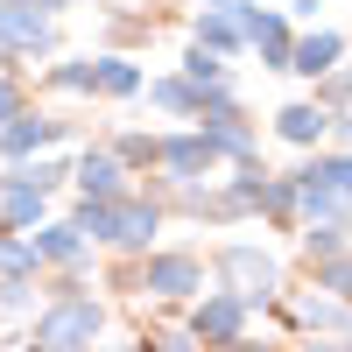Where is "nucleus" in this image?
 I'll list each match as a JSON object with an SVG mask.
<instances>
[{
  "label": "nucleus",
  "instance_id": "obj_37",
  "mask_svg": "<svg viewBox=\"0 0 352 352\" xmlns=\"http://www.w3.org/2000/svg\"><path fill=\"white\" fill-rule=\"evenodd\" d=\"M99 352H148V345H141V338H127V345H99Z\"/></svg>",
  "mask_w": 352,
  "mask_h": 352
},
{
  "label": "nucleus",
  "instance_id": "obj_29",
  "mask_svg": "<svg viewBox=\"0 0 352 352\" xmlns=\"http://www.w3.org/2000/svg\"><path fill=\"white\" fill-rule=\"evenodd\" d=\"M317 289H324V296H338V303H352V247L331 254V261H317Z\"/></svg>",
  "mask_w": 352,
  "mask_h": 352
},
{
  "label": "nucleus",
  "instance_id": "obj_13",
  "mask_svg": "<svg viewBox=\"0 0 352 352\" xmlns=\"http://www.w3.org/2000/svg\"><path fill=\"white\" fill-rule=\"evenodd\" d=\"M50 219V190H36L21 169H0V226L8 232H36Z\"/></svg>",
  "mask_w": 352,
  "mask_h": 352
},
{
  "label": "nucleus",
  "instance_id": "obj_28",
  "mask_svg": "<svg viewBox=\"0 0 352 352\" xmlns=\"http://www.w3.org/2000/svg\"><path fill=\"white\" fill-rule=\"evenodd\" d=\"M14 169H21L28 184H36V190H50V197L71 184V162H64V155H36V162H14Z\"/></svg>",
  "mask_w": 352,
  "mask_h": 352
},
{
  "label": "nucleus",
  "instance_id": "obj_23",
  "mask_svg": "<svg viewBox=\"0 0 352 352\" xmlns=\"http://www.w3.org/2000/svg\"><path fill=\"white\" fill-rule=\"evenodd\" d=\"M0 282H43V261H36V247H28V232L0 226Z\"/></svg>",
  "mask_w": 352,
  "mask_h": 352
},
{
  "label": "nucleus",
  "instance_id": "obj_16",
  "mask_svg": "<svg viewBox=\"0 0 352 352\" xmlns=\"http://www.w3.org/2000/svg\"><path fill=\"white\" fill-rule=\"evenodd\" d=\"M141 99H148V106L162 113V120H184V127H190L204 92H197V85H190L184 71H155V78H141Z\"/></svg>",
  "mask_w": 352,
  "mask_h": 352
},
{
  "label": "nucleus",
  "instance_id": "obj_12",
  "mask_svg": "<svg viewBox=\"0 0 352 352\" xmlns=\"http://www.w3.org/2000/svg\"><path fill=\"white\" fill-rule=\"evenodd\" d=\"M28 247H36V261H43V275H64V268H92V247L78 240V232L64 226V219H43L36 232H28Z\"/></svg>",
  "mask_w": 352,
  "mask_h": 352
},
{
  "label": "nucleus",
  "instance_id": "obj_26",
  "mask_svg": "<svg viewBox=\"0 0 352 352\" xmlns=\"http://www.w3.org/2000/svg\"><path fill=\"white\" fill-rule=\"evenodd\" d=\"M310 176H317V184H324L331 197H345V204H352V155H338V148H317V155H310Z\"/></svg>",
  "mask_w": 352,
  "mask_h": 352
},
{
  "label": "nucleus",
  "instance_id": "obj_18",
  "mask_svg": "<svg viewBox=\"0 0 352 352\" xmlns=\"http://www.w3.org/2000/svg\"><path fill=\"white\" fill-rule=\"evenodd\" d=\"M331 64H345V36H338V28H296L289 71H296V78H324Z\"/></svg>",
  "mask_w": 352,
  "mask_h": 352
},
{
  "label": "nucleus",
  "instance_id": "obj_35",
  "mask_svg": "<svg viewBox=\"0 0 352 352\" xmlns=\"http://www.w3.org/2000/svg\"><path fill=\"white\" fill-rule=\"evenodd\" d=\"M226 352H282V345H268V338H254V331H247L240 345H226Z\"/></svg>",
  "mask_w": 352,
  "mask_h": 352
},
{
  "label": "nucleus",
  "instance_id": "obj_9",
  "mask_svg": "<svg viewBox=\"0 0 352 352\" xmlns=\"http://www.w3.org/2000/svg\"><path fill=\"white\" fill-rule=\"evenodd\" d=\"M247 28V56H261V71H289V50H296V21L282 8H261V0H232Z\"/></svg>",
  "mask_w": 352,
  "mask_h": 352
},
{
  "label": "nucleus",
  "instance_id": "obj_25",
  "mask_svg": "<svg viewBox=\"0 0 352 352\" xmlns=\"http://www.w3.org/2000/svg\"><path fill=\"white\" fill-rule=\"evenodd\" d=\"M176 71H184L190 85H197V92H219V85H232V64H226V56H212V50H184V64H176Z\"/></svg>",
  "mask_w": 352,
  "mask_h": 352
},
{
  "label": "nucleus",
  "instance_id": "obj_27",
  "mask_svg": "<svg viewBox=\"0 0 352 352\" xmlns=\"http://www.w3.org/2000/svg\"><path fill=\"white\" fill-rule=\"evenodd\" d=\"M310 99L324 106V113H345L352 106V64H331L324 78H310Z\"/></svg>",
  "mask_w": 352,
  "mask_h": 352
},
{
  "label": "nucleus",
  "instance_id": "obj_17",
  "mask_svg": "<svg viewBox=\"0 0 352 352\" xmlns=\"http://www.w3.org/2000/svg\"><path fill=\"white\" fill-rule=\"evenodd\" d=\"M141 71L127 50H92V99H141Z\"/></svg>",
  "mask_w": 352,
  "mask_h": 352
},
{
  "label": "nucleus",
  "instance_id": "obj_36",
  "mask_svg": "<svg viewBox=\"0 0 352 352\" xmlns=\"http://www.w3.org/2000/svg\"><path fill=\"white\" fill-rule=\"evenodd\" d=\"M317 8H324V0H289V14H317Z\"/></svg>",
  "mask_w": 352,
  "mask_h": 352
},
{
  "label": "nucleus",
  "instance_id": "obj_14",
  "mask_svg": "<svg viewBox=\"0 0 352 352\" xmlns=\"http://www.w3.org/2000/svg\"><path fill=\"white\" fill-rule=\"evenodd\" d=\"M190 43L212 50V56H226V64H232V56H247L240 8H232V0H226V8H197V14H190Z\"/></svg>",
  "mask_w": 352,
  "mask_h": 352
},
{
  "label": "nucleus",
  "instance_id": "obj_3",
  "mask_svg": "<svg viewBox=\"0 0 352 352\" xmlns=\"http://www.w3.org/2000/svg\"><path fill=\"white\" fill-rule=\"evenodd\" d=\"M204 289H212V268L197 247H148L134 261V296L148 303H197Z\"/></svg>",
  "mask_w": 352,
  "mask_h": 352
},
{
  "label": "nucleus",
  "instance_id": "obj_31",
  "mask_svg": "<svg viewBox=\"0 0 352 352\" xmlns=\"http://www.w3.org/2000/svg\"><path fill=\"white\" fill-rule=\"evenodd\" d=\"M141 345H148V352H204V345L190 338V324H162V331H141Z\"/></svg>",
  "mask_w": 352,
  "mask_h": 352
},
{
  "label": "nucleus",
  "instance_id": "obj_1",
  "mask_svg": "<svg viewBox=\"0 0 352 352\" xmlns=\"http://www.w3.org/2000/svg\"><path fill=\"white\" fill-rule=\"evenodd\" d=\"M204 268H212V289H232L247 310H275L282 303V261L261 240H219L204 254Z\"/></svg>",
  "mask_w": 352,
  "mask_h": 352
},
{
  "label": "nucleus",
  "instance_id": "obj_6",
  "mask_svg": "<svg viewBox=\"0 0 352 352\" xmlns=\"http://www.w3.org/2000/svg\"><path fill=\"white\" fill-rule=\"evenodd\" d=\"M162 226H169L162 197H155L148 184H134L127 197H113V232H106V254H120V261H141L148 247H162Z\"/></svg>",
  "mask_w": 352,
  "mask_h": 352
},
{
  "label": "nucleus",
  "instance_id": "obj_19",
  "mask_svg": "<svg viewBox=\"0 0 352 352\" xmlns=\"http://www.w3.org/2000/svg\"><path fill=\"white\" fill-rule=\"evenodd\" d=\"M254 219L275 226V232H296V176H268L254 197Z\"/></svg>",
  "mask_w": 352,
  "mask_h": 352
},
{
  "label": "nucleus",
  "instance_id": "obj_5",
  "mask_svg": "<svg viewBox=\"0 0 352 352\" xmlns=\"http://www.w3.org/2000/svg\"><path fill=\"white\" fill-rule=\"evenodd\" d=\"M212 169H226V155L212 148V134H204V127H169V134H155V197L176 190V184H204Z\"/></svg>",
  "mask_w": 352,
  "mask_h": 352
},
{
  "label": "nucleus",
  "instance_id": "obj_32",
  "mask_svg": "<svg viewBox=\"0 0 352 352\" xmlns=\"http://www.w3.org/2000/svg\"><path fill=\"white\" fill-rule=\"evenodd\" d=\"M36 289L43 282H0V317H36Z\"/></svg>",
  "mask_w": 352,
  "mask_h": 352
},
{
  "label": "nucleus",
  "instance_id": "obj_22",
  "mask_svg": "<svg viewBox=\"0 0 352 352\" xmlns=\"http://www.w3.org/2000/svg\"><path fill=\"white\" fill-rule=\"evenodd\" d=\"M296 247H303V261L317 268V261H331V254H345V247H352V226H345V219H324V226H296Z\"/></svg>",
  "mask_w": 352,
  "mask_h": 352
},
{
  "label": "nucleus",
  "instance_id": "obj_7",
  "mask_svg": "<svg viewBox=\"0 0 352 352\" xmlns=\"http://www.w3.org/2000/svg\"><path fill=\"white\" fill-rule=\"evenodd\" d=\"M184 324H190V338L204 352H226V345H240L254 331V310L232 296V289H204L197 303H184Z\"/></svg>",
  "mask_w": 352,
  "mask_h": 352
},
{
  "label": "nucleus",
  "instance_id": "obj_20",
  "mask_svg": "<svg viewBox=\"0 0 352 352\" xmlns=\"http://www.w3.org/2000/svg\"><path fill=\"white\" fill-rule=\"evenodd\" d=\"M43 92L92 99V50H85V56H50V71H43Z\"/></svg>",
  "mask_w": 352,
  "mask_h": 352
},
{
  "label": "nucleus",
  "instance_id": "obj_4",
  "mask_svg": "<svg viewBox=\"0 0 352 352\" xmlns=\"http://www.w3.org/2000/svg\"><path fill=\"white\" fill-rule=\"evenodd\" d=\"M56 50H64V21H56V14H43L36 8V0H0V64H28V56H36V64H43V56H56Z\"/></svg>",
  "mask_w": 352,
  "mask_h": 352
},
{
  "label": "nucleus",
  "instance_id": "obj_34",
  "mask_svg": "<svg viewBox=\"0 0 352 352\" xmlns=\"http://www.w3.org/2000/svg\"><path fill=\"white\" fill-rule=\"evenodd\" d=\"M296 352H345V338H317V331H310V338H303Z\"/></svg>",
  "mask_w": 352,
  "mask_h": 352
},
{
  "label": "nucleus",
  "instance_id": "obj_39",
  "mask_svg": "<svg viewBox=\"0 0 352 352\" xmlns=\"http://www.w3.org/2000/svg\"><path fill=\"white\" fill-rule=\"evenodd\" d=\"M197 8H226V0H197Z\"/></svg>",
  "mask_w": 352,
  "mask_h": 352
},
{
  "label": "nucleus",
  "instance_id": "obj_15",
  "mask_svg": "<svg viewBox=\"0 0 352 352\" xmlns=\"http://www.w3.org/2000/svg\"><path fill=\"white\" fill-rule=\"evenodd\" d=\"M275 134L289 141V148H303V155H317V148H324V134H331V113L317 106V99H289V106L275 113Z\"/></svg>",
  "mask_w": 352,
  "mask_h": 352
},
{
  "label": "nucleus",
  "instance_id": "obj_11",
  "mask_svg": "<svg viewBox=\"0 0 352 352\" xmlns=\"http://www.w3.org/2000/svg\"><path fill=\"white\" fill-rule=\"evenodd\" d=\"M282 310L303 324V338H310V331H317V338H338V331L352 324V303L324 296V289H282Z\"/></svg>",
  "mask_w": 352,
  "mask_h": 352
},
{
  "label": "nucleus",
  "instance_id": "obj_33",
  "mask_svg": "<svg viewBox=\"0 0 352 352\" xmlns=\"http://www.w3.org/2000/svg\"><path fill=\"white\" fill-rule=\"evenodd\" d=\"M21 106H28V92H21V78H14V71H0V127H8V120H14Z\"/></svg>",
  "mask_w": 352,
  "mask_h": 352
},
{
  "label": "nucleus",
  "instance_id": "obj_10",
  "mask_svg": "<svg viewBox=\"0 0 352 352\" xmlns=\"http://www.w3.org/2000/svg\"><path fill=\"white\" fill-rule=\"evenodd\" d=\"M71 184H78V197H99V204H113V197H127L134 190V176L113 162V148L106 141H92V148H78V162H71Z\"/></svg>",
  "mask_w": 352,
  "mask_h": 352
},
{
  "label": "nucleus",
  "instance_id": "obj_8",
  "mask_svg": "<svg viewBox=\"0 0 352 352\" xmlns=\"http://www.w3.org/2000/svg\"><path fill=\"white\" fill-rule=\"evenodd\" d=\"M78 120H64V113H36V106H21L8 127H0V169H14V162H36L50 155L56 141H71Z\"/></svg>",
  "mask_w": 352,
  "mask_h": 352
},
{
  "label": "nucleus",
  "instance_id": "obj_24",
  "mask_svg": "<svg viewBox=\"0 0 352 352\" xmlns=\"http://www.w3.org/2000/svg\"><path fill=\"white\" fill-rule=\"evenodd\" d=\"M106 148H113V162H120L127 176H148V169H155V134H148V127H127V134H113Z\"/></svg>",
  "mask_w": 352,
  "mask_h": 352
},
{
  "label": "nucleus",
  "instance_id": "obj_2",
  "mask_svg": "<svg viewBox=\"0 0 352 352\" xmlns=\"http://www.w3.org/2000/svg\"><path fill=\"white\" fill-rule=\"evenodd\" d=\"M106 324H113L106 296L78 289V296H43L36 317H28V338L50 352H92V345H106Z\"/></svg>",
  "mask_w": 352,
  "mask_h": 352
},
{
  "label": "nucleus",
  "instance_id": "obj_21",
  "mask_svg": "<svg viewBox=\"0 0 352 352\" xmlns=\"http://www.w3.org/2000/svg\"><path fill=\"white\" fill-rule=\"evenodd\" d=\"M64 226L78 232L92 254H106V232H113V204H99V197H78L71 212H64Z\"/></svg>",
  "mask_w": 352,
  "mask_h": 352
},
{
  "label": "nucleus",
  "instance_id": "obj_30",
  "mask_svg": "<svg viewBox=\"0 0 352 352\" xmlns=\"http://www.w3.org/2000/svg\"><path fill=\"white\" fill-rule=\"evenodd\" d=\"M155 36V14H106V50L120 43H148Z\"/></svg>",
  "mask_w": 352,
  "mask_h": 352
},
{
  "label": "nucleus",
  "instance_id": "obj_40",
  "mask_svg": "<svg viewBox=\"0 0 352 352\" xmlns=\"http://www.w3.org/2000/svg\"><path fill=\"white\" fill-rule=\"evenodd\" d=\"M92 352H99V345H92Z\"/></svg>",
  "mask_w": 352,
  "mask_h": 352
},
{
  "label": "nucleus",
  "instance_id": "obj_38",
  "mask_svg": "<svg viewBox=\"0 0 352 352\" xmlns=\"http://www.w3.org/2000/svg\"><path fill=\"white\" fill-rule=\"evenodd\" d=\"M21 352H50V345H36V338H28V345H21Z\"/></svg>",
  "mask_w": 352,
  "mask_h": 352
}]
</instances>
